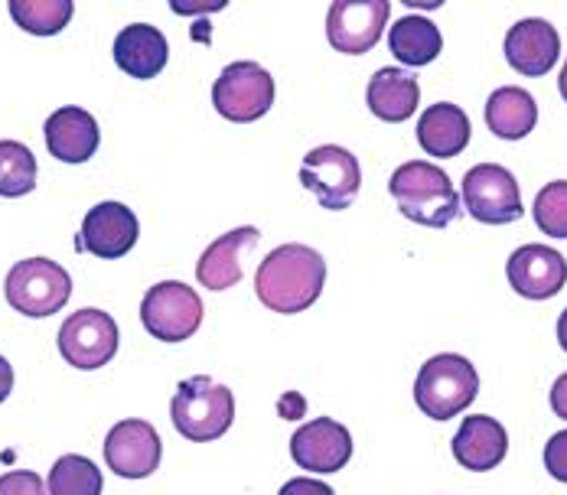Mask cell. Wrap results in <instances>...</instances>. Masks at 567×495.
Wrapping results in <instances>:
<instances>
[{
	"label": "cell",
	"mask_w": 567,
	"mask_h": 495,
	"mask_svg": "<svg viewBox=\"0 0 567 495\" xmlns=\"http://www.w3.org/2000/svg\"><path fill=\"white\" fill-rule=\"evenodd\" d=\"M290 456L310 473H340L352 456V437L333 417H313L290 437Z\"/></svg>",
	"instance_id": "obj_15"
},
{
	"label": "cell",
	"mask_w": 567,
	"mask_h": 495,
	"mask_svg": "<svg viewBox=\"0 0 567 495\" xmlns=\"http://www.w3.org/2000/svg\"><path fill=\"white\" fill-rule=\"evenodd\" d=\"M389 47H392L398 62L417 69V65H431L441 55L444 37L424 17H401L395 27L389 30Z\"/></svg>",
	"instance_id": "obj_24"
},
{
	"label": "cell",
	"mask_w": 567,
	"mask_h": 495,
	"mask_svg": "<svg viewBox=\"0 0 567 495\" xmlns=\"http://www.w3.org/2000/svg\"><path fill=\"white\" fill-rule=\"evenodd\" d=\"M10 391H13V369H10V362L0 355V404L7 401Z\"/></svg>",
	"instance_id": "obj_33"
},
{
	"label": "cell",
	"mask_w": 567,
	"mask_h": 495,
	"mask_svg": "<svg viewBox=\"0 0 567 495\" xmlns=\"http://www.w3.org/2000/svg\"><path fill=\"white\" fill-rule=\"evenodd\" d=\"M7 303L33 320L59 313L72 297V277L50 258H27L10 268L3 280Z\"/></svg>",
	"instance_id": "obj_5"
},
{
	"label": "cell",
	"mask_w": 567,
	"mask_h": 495,
	"mask_svg": "<svg viewBox=\"0 0 567 495\" xmlns=\"http://www.w3.org/2000/svg\"><path fill=\"white\" fill-rule=\"evenodd\" d=\"M486 124L503 141H522L538 124V105L525 89H515V85L496 89L486 99Z\"/></svg>",
	"instance_id": "obj_23"
},
{
	"label": "cell",
	"mask_w": 567,
	"mask_h": 495,
	"mask_svg": "<svg viewBox=\"0 0 567 495\" xmlns=\"http://www.w3.org/2000/svg\"><path fill=\"white\" fill-rule=\"evenodd\" d=\"M389 13V0H337L327 13V40L337 53H369L382 40Z\"/></svg>",
	"instance_id": "obj_11"
},
{
	"label": "cell",
	"mask_w": 567,
	"mask_h": 495,
	"mask_svg": "<svg viewBox=\"0 0 567 495\" xmlns=\"http://www.w3.org/2000/svg\"><path fill=\"white\" fill-rule=\"evenodd\" d=\"M463 206L483 225H509L522 219V193L518 179L506 166L476 164L463 176Z\"/></svg>",
	"instance_id": "obj_9"
},
{
	"label": "cell",
	"mask_w": 567,
	"mask_h": 495,
	"mask_svg": "<svg viewBox=\"0 0 567 495\" xmlns=\"http://www.w3.org/2000/svg\"><path fill=\"white\" fill-rule=\"evenodd\" d=\"M173 427L193 443L219 441L235 421V398L226 385L209 375H193L179 382L171 401Z\"/></svg>",
	"instance_id": "obj_4"
},
{
	"label": "cell",
	"mask_w": 567,
	"mask_h": 495,
	"mask_svg": "<svg viewBox=\"0 0 567 495\" xmlns=\"http://www.w3.org/2000/svg\"><path fill=\"white\" fill-rule=\"evenodd\" d=\"M327 283V261L310 245L275 248L255 275V293L271 313H303L310 310Z\"/></svg>",
	"instance_id": "obj_1"
},
{
	"label": "cell",
	"mask_w": 567,
	"mask_h": 495,
	"mask_svg": "<svg viewBox=\"0 0 567 495\" xmlns=\"http://www.w3.org/2000/svg\"><path fill=\"white\" fill-rule=\"evenodd\" d=\"M561 55V37L548 20H518L506 33V59L518 75L538 79L555 69Z\"/></svg>",
	"instance_id": "obj_16"
},
{
	"label": "cell",
	"mask_w": 567,
	"mask_h": 495,
	"mask_svg": "<svg viewBox=\"0 0 567 495\" xmlns=\"http://www.w3.org/2000/svg\"><path fill=\"white\" fill-rule=\"evenodd\" d=\"M43 131H47L50 154L56 161H62V164H85V161H92L95 151H99V141H102L99 121L89 111L75 109V105L53 111L47 117Z\"/></svg>",
	"instance_id": "obj_17"
},
{
	"label": "cell",
	"mask_w": 567,
	"mask_h": 495,
	"mask_svg": "<svg viewBox=\"0 0 567 495\" xmlns=\"http://www.w3.org/2000/svg\"><path fill=\"white\" fill-rule=\"evenodd\" d=\"M389 193L398 203L401 216L427 228H444L460 219V196H456L451 176L437 164L411 161L392 173Z\"/></svg>",
	"instance_id": "obj_2"
},
{
	"label": "cell",
	"mask_w": 567,
	"mask_h": 495,
	"mask_svg": "<svg viewBox=\"0 0 567 495\" xmlns=\"http://www.w3.org/2000/svg\"><path fill=\"white\" fill-rule=\"evenodd\" d=\"M558 342H561V349L567 352V310L561 313V320H558Z\"/></svg>",
	"instance_id": "obj_34"
},
{
	"label": "cell",
	"mask_w": 567,
	"mask_h": 495,
	"mask_svg": "<svg viewBox=\"0 0 567 495\" xmlns=\"http://www.w3.org/2000/svg\"><path fill=\"white\" fill-rule=\"evenodd\" d=\"M72 0H10V17L33 37H56L72 20Z\"/></svg>",
	"instance_id": "obj_25"
},
{
	"label": "cell",
	"mask_w": 567,
	"mask_h": 495,
	"mask_svg": "<svg viewBox=\"0 0 567 495\" xmlns=\"http://www.w3.org/2000/svg\"><path fill=\"white\" fill-rule=\"evenodd\" d=\"M480 391V375L470 359L456 352H441L427 359L414 379V404L431 421H451L463 414Z\"/></svg>",
	"instance_id": "obj_3"
},
{
	"label": "cell",
	"mask_w": 567,
	"mask_h": 495,
	"mask_svg": "<svg viewBox=\"0 0 567 495\" xmlns=\"http://www.w3.org/2000/svg\"><path fill=\"white\" fill-rule=\"evenodd\" d=\"M137 235H141V225L137 216L121 206V203H99L95 209L85 213L82 219V235L75 241V248L95 255V258H124L134 245H137Z\"/></svg>",
	"instance_id": "obj_14"
},
{
	"label": "cell",
	"mask_w": 567,
	"mask_h": 495,
	"mask_svg": "<svg viewBox=\"0 0 567 495\" xmlns=\"http://www.w3.org/2000/svg\"><path fill=\"white\" fill-rule=\"evenodd\" d=\"M117 323L112 320V313L85 307L79 313H72L62 330H59V352L72 369L92 372L109 365L117 352Z\"/></svg>",
	"instance_id": "obj_10"
},
{
	"label": "cell",
	"mask_w": 567,
	"mask_h": 495,
	"mask_svg": "<svg viewBox=\"0 0 567 495\" xmlns=\"http://www.w3.org/2000/svg\"><path fill=\"white\" fill-rule=\"evenodd\" d=\"M258 228L255 225H245V228H231L223 238H216L203 255H199V265H196V280L206 287V290H228L235 287L241 275H245V255L248 248H255L258 241Z\"/></svg>",
	"instance_id": "obj_18"
},
{
	"label": "cell",
	"mask_w": 567,
	"mask_h": 495,
	"mask_svg": "<svg viewBox=\"0 0 567 495\" xmlns=\"http://www.w3.org/2000/svg\"><path fill=\"white\" fill-rule=\"evenodd\" d=\"M37 186V157L20 141H0V196L17 199Z\"/></svg>",
	"instance_id": "obj_27"
},
{
	"label": "cell",
	"mask_w": 567,
	"mask_h": 495,
	"mask_svg": "<svg viewBox=\"0 0 567 495\" xmlns=\"http://www.w3.org/2000/svg\"><path fill=\"white\" fill-rule=\"evenodd\" d=\"M300 183L303 189H310L323 209L330 213H342L352 206V199L359 196V186H362V169L359 161L337 144H323V147H313L303 166H300Z\"/></svg>",
	"instance_id": "obj_8"
},
{
	"label": "cell",
	"mask_w": 567,
	"mask_h": 495,
	"mask_svg": "<svg viewBox=\"0 0 567 495\" xmlns=\"http://www.w3.org/2000/svg\"><path fill=\"white\" fill-rule=\"evenodd\" d=\"M512 290L525 300H551L565 290L567 261L548 245H522L506 265Z\"/></svg>",
	"instance_id": "obj_13"
},
{
	"label": "cell",
	"mask_w": 567,
	"mask_h": 495,
	"mask_svg": "<svg viewBox=\"0 0 567 495\" xmlns=\"http://www.w3.org/2000/svg\"><path fill=\"white\" fill-rule=\"evenodd\" d=\"M161 434L147 421H121L105 437V463L121 479H147L161 466Z\"/></svg>",
	"instance_id": "obj_12"
},
{
	"label": "cell",
	"mask_w": 567,
	"mask_h": 495,
	"mask_svg": "<svg viewBox=\"0 0 567 495\" xmlns=\"http://www.w3.org/2000/svg\"><path fill=\"white\" fill-rule=\"evenodd\" d=\"M0 495H47V483L30 470H10L0 476Z\"/></svg>",
	"instance_id": "obj_29"
},
{
	"label": "cell",
	"mask_w": 567,
	"mask_h": 495,
	"mask_svg": "<svg viewBox=\"0 0 567 495\" xmlns=\"http://www.w3.org/2000/svg\"><path fill=\"white\" fill-rule=\"evenodd\" d=\"M278 495H337L327 483H320V479H307V476H297V479H290V483H284L281 493Z\"/></svg>",
	"instance_id": "obj_31"
},
{
	"label": "cell",
	"mask_w": 567,
	"mask_h": 495,
	"mask_svg": "<svg viewBox=\"0 0 567 495\" xmlns=\"http://www.w3.org/2000/svg\"><path fill=\"white\" fill-rule=\"evenodd\" d=\"M365 102H369V111L375 117H382L389 124H401V121H408L417 111L421 85H417V79L408 69H379L369 79Z\"/></svg>",
	"instance_id": "obj_22"
},
{
	"label": "cell",
	"mask_w": 567,
	"mask_h": 495,
	"mask_svg": "<svg viewBox=\"0 0 567 495\" xmlns=\"http://www.w3.org/2000/svg\"><path fill=\"white\" fill-rule=\"evenodd\" d=\"M558 89H561V99L567 102V62L565 69H561V79H558Z\"/></svg>",
	"instance_id": "obj_36"
},
{
	"label": "cell",
	"mask_w": 567,
	"mask_h": 495,
	"mask_svg": "<svg viewBox=\"0 0 567 495\" xmlns=\"http://www.w3.org/2000/svg\"><path fill=\"white\" fill-rule=\"evenodd\" d=\"M551 408H555L558 417H565L567 421V372L555 382V388H551Z\"/></svg>",
	"instance_id": "obj_32"
},
{
	"label": "cell",
	"mask_w": 567,
	"mask_h": 495,
	"mask_svg": "<svg viewBox=\"0 0 567 495\" xmlns=\"http://www.w3.org/2000/svg\"><path fill=\"white\" fill-rule=\"evenodd\" d=\"M141 323L161 342H183L203 327V300L183 280H161L141 300Z\"/></svg>",
	"instance_id": "obj_6"
},
{
	"label": "cell",
	"mask_w": 567,
	"mask_h": 495,
	"mask_svg": "<svg viewBox=\"0 0 567 495\" xmlns=\"http://www.w3.org/2000/svg\"><path fill=\"white\" fill-rule=\"evenodd\" d=\"M102 470L79 453L59 456L50 470V495H102Z\"/></svg>",
	"instance_id": "obj_26"
},
{
	"label": "cell",
	"mask_w": 567,
	"mask_h": 495,
	"mask_svg": "<svg viewBox=\"0 0 567 495\" xmlns=\"http://www.w3.org/2000/svg\"><path fill=\"white\" fill-rule=\"evenodd\" d=\"M545 470L558 483H567V431L555 434L551 441L545 443Z\"/></svg>",
	"instance_id": "obj_30"
},
{
	"label": "cell",
	"mask_w": 567,
	"mask_h": 495,
	"mask_svg": "<svg viewBox=\"0 0 567 495\" xmlns=\"http://www.w3.org/2000/svg\"><path fill=\"white\" fill-rule=\"evenodd\" d=\"M408 7H441L444 0H404Z\"/></svg>",
	"instance_id": "obj_35"
},
{
	"label": "cell",
	"mask_w": 567,
	"mask_h": 495,
	"mask_svg": "<svg viewBox=\"0 0 567 495\" xmlns=\"http://www.w3.org/2000/svg\"><path fill=\"white\" fill-rule=\"evenodd\" d=\"M506 453H509V434L496 417L476 414L460 424L454 437V456L463 470L489 473L506 460Z\"/></svg>",
	"instance_id": "obj_19"
},
{
	"label": "cell",
	"mask_w": 567,
	"mask_h": 495,
	"mask_svg": "<svg viewBox=\"0 0 567 495\" xmlns=\"http://www.w3.org/2000/svg\"><path fill=\"white\" fill-rule=\"evenodd\" d=\"M171 59L167 37L151 23H131L114 40V62L131 79H154Z\"/></svg>",
	"instance_id": "obj_20"
},
{
	"label": "cell",
	"mask_w": 567,
	"mask_h": 495,
	"mask_svg": "<svg viewBox=\"0 0 567 495\" xmlns=\"http://www.w3.org/2000/svg\"><path fill=\"white\" fill-rule=\"evenodd\" d=\"M535 225L551 235V238H567V179L548 183L535 196Z\"/></svg>",
	"instance_id": "obj_28"
},
{
	"label": "cell",
	"mask_w": 567,
	"mask_h": 495,
	"mask_svg": "<svg viewBox=\"0 0 567 495\" xmlns=\"http://www.w3.org/2000/svg\"><path fill=\"white\" fill-rule=\"evenodd\" d=\"M213 105L226 121L251 124L275 105V79L258 62H231L213 85Z\"/></svg>",
	"instance_id": "obj_7"
},
{
	"label": "cell",
	"mask_w": 567,
	"mask_h": 495,
	"mask_svg": "<svg viewBox=\"0 0 567 495\" xmlns=\"http://www.w3.org/2000/svg\"><path fill=\"white\" fill-rule=\"evenodd\" d=\"M470 131L466 111L451 102H437L417 117V144L427 157H460L470 144Z\"/></svg>",
	"instance_id": "obj_21"
}]
</instances>
